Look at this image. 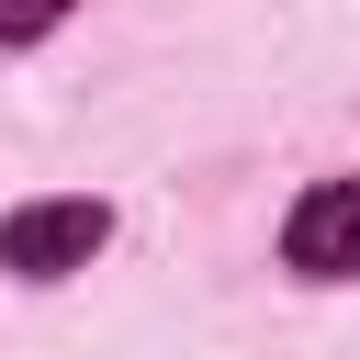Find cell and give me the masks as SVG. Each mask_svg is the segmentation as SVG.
<instances>
[{"mask_svg": "<svg viewBox=\"0 0 360 360\" xmlns=\"http://www.w3.org/2000/svg\"><path fill=\"white\" fill-rule=\"evenodd\" d=\"M101 236H112V214H101L90 191L22 202V214H0V270H22V281H68V270L101 259Z\"/></svg>", "mask_w": 360, "mask_h": 360, "instance_id": "1", "label": "cell"}, {"mask_svg": "<svg viewBox=\"0 0 360 360\" xmlns=\"http://www.w3.org/2000/svg\"><path fill=\"white\" fill-rule=\"evenodd\" d=\"M281 259L304 281H360V180H315L281 225Z\"/></svg>", "mask_w": 360, "mask_h": 360, "instance_id": "2", "label": "cell"}, {"mask_svg": "<svg viewBox=\"0 0 360 360\" xmlns=\"http://www.w3.org/2000/svg\"><path fill=\"white\" fill-rule=\"evenodd\" d=\"M56 11H68V0H0V45H34V34H56Z\"/></svg>", "mask_w": 360, "mask_h": 360, "instance_id": "3", "label": "cell"}]
</instances>
